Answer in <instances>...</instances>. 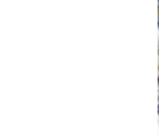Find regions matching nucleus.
Returning a JSON list of instances; mask_svg holds the SVG:
<instances>
[{
    "mask_svg": "<svg viewBox=\"0 0 159 139\" xmlns=\"http://www.w3.org/2000/svg\"><path fill=\"white\" fill-rule=\"evenodd\" d=\"M158 111H159V107H158Z\"/></svg>",
    "mask_w": 159,
    "mask_h": 139,
    "instance_id": "obj_2",
    "label": "nucleus"
},
{
    "mask_svg": "<svg viewBox=\"0 0 159 139\" xmlns=\"http://www.w3.org/2000/svg\"><path fill=\"white\" fill-rule=\"evenodd\" d=\"M158 85H159V78H158Z\"/></svg>",
    "mask_w": 159,
    "mask_h": 139,
    "instance_id": "obj_1",
    "label": "nucleus"
}]
</instances>
